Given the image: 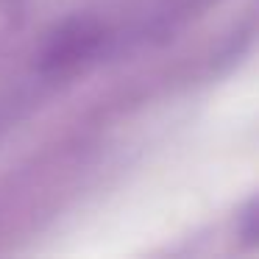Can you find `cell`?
Listing matches in <instances>:
<instances>
[{"label": "cell", "instance_id": "cell-2", "mask_svg": "<svg viewBox=\"0 0 259 259\" xmlns=\"http://www.w3.org/2000/svg\"><path fill=\"white\" fill-rule=\"evenodd\" d=\"M240 240L245 245H259V201L242 214V223H240Z\"/></svg>", "mask_w": 259, "mask_h": 259}, {"label": "cell", "instance_id": "cell-1", "mask_svg": "<svg viewBox=\"0 0 259 259\" xmlns=\"http://www.w3.org/2000/svg\"><path fill=\"white\" fill-rule=\"evenodd\" d=\"M98 42H101V34H98L95 28H90V25H73V28H67L62 36H56L51 45V53H48V67L53 70H62V67H73L75 62H81V59H87L92 51L98 48Z\"/></svg>", "mask_w": 259, "mask_h": 259}]
</instances>
